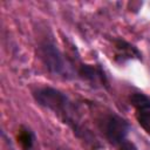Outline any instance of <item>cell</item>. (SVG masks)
I'll use <instances>...</instances> for the list:
<instances>
[{"label": "cell", "instance_id": "3", "mask_svg": "<svg viewBox=\"0 0 150 150\" xmlns=\"http://www.w3.org/2000/svg\"><path fill=\"white\" fill-rule=\"evenodd\" d=\"M101 128L105 139L115 146H118L123 141H125L130 131L129 122L115 112H110L103 117Z\"/></svg>", "mask_w": 150, "mask_h": 150}, {"label": "cell", "instance_id": "9", "mask_svg": "<svg viewBox=\"0 0 150 150\" xmlns=\"http://www.w3.org/2000/svg\"><path fill=\"white\" fill-rule=\"evenodd\" d=\"M117 149H118V150H138L137 146L135 145V143L131 142V141H129V139L123 141V142L117 146Z\"/></svg>", "mask_w": 150, "mask_h": 150}, {"label": "cell", "instance_id": "10", "mask_svg": "<svg viewBox=\"0 0 150 150\" xmlns=\"http://www.w3.org/2000/svg\"><path fill=\"white\" fill-rule=\"evenodd\" d=\"M59 150H68V149H59Z\"/></svg>", "mask_w": 150, "mask_h": 150}, {"label": "cell", "instance_id": "8", "mask_svg": "<svg viewBox=\"0 0 150 150\" xmlns=\"http://www.w3.org/2000/svg\"><path fill=\"white\" fill-rule=\"evenodd\" d=\"M136 120L143 130L150 136V110H142L136 112Z\"/></svg>", "mask_w": 150, "mask_h": 150}, {"label": "cell", "instance_id": "6", "mask_svg": "<svg viewBox=\"0 0 150 150\" xmlns=\"http://www.w3.org/2000/svg\"><path fill=\"white\" fill-rule=\"evenodd\" d=\"M34 141H35L34 132L29 128L21 127L18 134V142L20 143L21 148L23 150H32L34 146Z\"/></svg>", "mask_w": 150, "mask_h": 150}, {"label": "cell", "instance_id": "7", "mask_svg": "<svg viewBox=\"0 0 150 150\" xmlns=\"http://www.w3.org/2000/svg\"><path fill=\"white\" fill-rule=\"evenodd\" d=\"M130 103L131 105L137 110H150V97L142 93H134L130 96Z\"/></svg>", "mask_w": 150, "mask_h": 150}, {"label": "cell", "instance_id": "4", "mask_svg": "<svg viewBox=\"0 0 150 150\" xmlns=\"http://www.w3.org/2000/svg\"><path fill=\"white\" fill-rule=\"evenodd\" d=\"M76 74L80 79L88 82L93 87L97 88H109V80L103 68L100 64H88L81 63L76 70Z\"/></svg>", "mask_w": 150, "mask_h": 150}, {"label": "cell", "instance_id": "1", "mask_svg": "<svg viewBox=\"0 0 150 150\" xmlns=\"http://www.w3.org/2000/svg\"><path fill=\"white\" fill-rule=\"evenodd\" d=\"M33 97L39 105L50 110L62 123L67 124L76 137L96 150L97 143L95 137L84 125L77 105L69 98L67 94L53 87H42L38 88L33 93Z\"/></svg>", "mask_w": 150, "mask_h": 150}, {"label": "cell", "instance_id": "5", "mask_svg": "<svg viewBox=\"0 0 150 150\" xmlns=\"http://www.w3.org/2000/svg\"><path fill=\"white\" fill-rule=\"evenodd\" d=\"M114 48H115V60L118 63H124L129 60H135V59L142 60V54L138 50V48L125 40L115 39Z\"/></svg>", "mask_w": 150, "mask_h": 150}, {"label": "cell", "instance_id": "2", "mask_svg": "<svg viewBox=\"0 0 150 150\" xmlns=\"http://www.w3.org/2000/svg\"><path fill=\"white\" fill-rule=\"evenodd\" d=\"M39 54L40 57L47 68V70L54 75L66 80H70L75 77L76 70L73 68L71 62L64 56V54L59 49L52 40H45L39 45Z\"/></svg>", "mask_w": 150, "mask_h": 150}]
</instances>
